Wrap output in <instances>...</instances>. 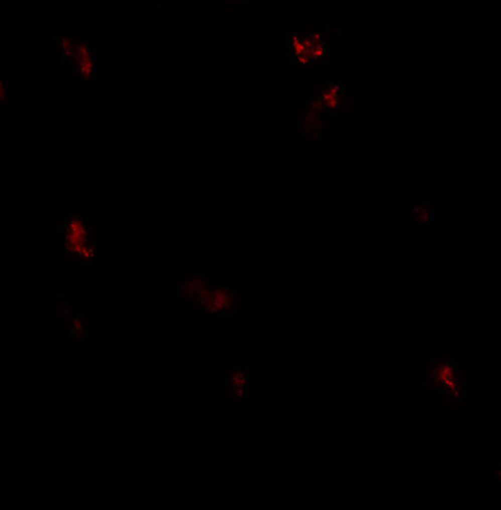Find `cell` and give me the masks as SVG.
I'll list each match as a JSON object with an SVG mask.
<instances>
[{
	"mask_svg": "<svg viewBox=\"0 0 501 510\" xmlns=\"http://www.w3.org/2000/svg\"><path fill=\"white\" fill-rule=\"evenodd\" d=\"M57 51L60 56L64 57L65 61L69 62L73 54V44L71 36L62 34L57 39Z\"/></svg>",
	"mask_w": 501,
	"mask_h": 510,
	"instance_id": "obj_2",
	"label": "cell"
},
{
	"mask_svg": "<svg viewBox=\"0 0 501 510\" xmlns=\"http://www.w3.org/2000/svg\"><path fill=\"white\" fill-rule=\"evenodd\" d=\"M244 395V390L243 388H236V390L234 391V397L238 398V399H241Z\"/></svg>",
	"mask_w": 501,
	"mask_h": 510,
	"instance_id": "obj_5",
	"label": "cell"
},
{
	"mask_svg": "<svg viewBox=\"0 0 501 510\" xmlns=\"http://www.w3.org/2000/svg\"><path fill=\"white\" fill-rule=\"evenodd\" d=\"M212 303L217 311H222L223 309L229 307L232 304L231 298L228 296V292L226 289L216 290L213 294Z\"/></svg>",
	"mask_w": 501,
	"mask_h": 510,
	"instance_id": "obj_3",
	"label": "cell"
},
{
	"mask_svg": "<svg viewBox=\"0 0 501 510\" xmlns=\"http://www.w3.org/2000/svg\"><path fill=\"white\" fill-rule=\"evenodd\" d=\"M232 384L233 386H236V388H243L247 385V379L245 378V375L242 372H240L233 376Z\"/></svg>",
	"mask_w": 501,
	"mask_h": 510,
	"instance_id": "obj_4",
	"label": "cell"
},
{
	"mask_svg": "<svg viewBox=\"0 0 501 510\" xmlns=\"http://www.w3.org/2000/svg\"><path fill=\"white\" fill-rule=\"evenodd\" d=\"M72 58L76 62V71L84 79L92 78L94 74V62L90 55V49L83 41H76L73 44Z\"/></svg>",
	"mask_w": 501,
	"mask_h": 510,
	"instance_id": "obj_1",
	"label": "cell"
}]
</instances>
